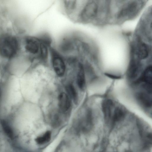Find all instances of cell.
Here are the masks:
<instances>
[{"label": "cell", "instance_id": "6da1fadb", "mask_svg": "<svg viewBox=\"0 0 152 152\" xmlns=\"http://www.w3.org/2000/svg\"><path fill=\"white\" fill-rule=\"evenodd\" d=\"M24 48L31 62H45L50 55L51 40L47 36H28L24 39Z\"/></svg>", "mask_w": 152, "mask_h": 152}, {"label": "cell", "instance_id": "7a4b0ae2", "mask_svg": "<svg viewBox=\"0 0 152 152\" xmlns=\"http://www.w3.org/2000/svg\"><path fill=\"white\" fill-rule=\"evenodd\" d=\"M96 0L88 1L82 3L74 20L83 23H93L106 19L107 9L105 2Z\"/></svg>", "mask_w": 152, "mask_h": 152}, {"label": "cell", "instance_id": "3957f363", "mask_svg": "<svg viewBox=\"0 0 152 152\" xmlns=\"http://www.w3.org/2000/svg\"><path fill=\"white\" fill-rule=\"evenodd\" d=\"M19 45L17 38L8 34L0 36V56L2 57L11 59L16 55Z\"/></svg>", "mask_w": 152, "mask_h": 152}, {"label": "cell", "instance_id": "277c9868", "mask_svg": "<svg viewBox=\"0 0 152 152\" xmlns=\"http://www.w3.org/2000/svg\"><path fill=\"white\" fill-rule=\"evenodd\" d=\"M140 1H131L121 3L122 5L116 14V19L118 21H124L135 16L143 6V3Z\"/></svg>", "mask_w": 152, "mask_h": 152}, {"label": "cell", "instance_id": "5b68a950", "mask_svg": "<svg viewBox=\"0 0 152 152\" xmlns=\"http://www.w3.org/2000/svg\"><path fill=\"white\" fill-rule=\"evenodd\" d=\"M50 56L53 69L59 76H63L66 69V63L64 57L57 50L51 46L50 48Z\"/></svg>", "mask_w": 152, "mask_h": 152}, {"label": "cell", "instance_id": "8992f818", "mask_svg": "<svg viewBox=\"0 0 152 152\" xmlns=\"http://www.w3.org/2000/svg\"><path fill=\"white\" fill-rule=\"evenodd\" d=\"M135 46L133 49V52L138 59L142 60L146 58L149 56L150 48L149 45L138 37Z\"/></svg>", "mask_w": 152, "mask_h": 152}, {"label": "cell", "instance_id": "52a82bcc", "mask_svg": "<svg viewBox=\"0 0 152 152\" xmlns=\"http://www.w3.org/2000/svg\"><path fill=\"white\" fill-rule=\"evenodd\" d=\"M138 82L142 83V86L145 90L149 92L151 91L152 66H148L143 72L138 80Z\"/></svg>", "mask_w": 152, "mask_h": 152}, {"label": "cell", "instance_id": "ba28073f", "mask_svg": "<svg viewBox=\"0 0 152 152\" xmlns=\"http://www.w3.org/2000/svg\"><path fill=\"white\" fill-rule=\"evenodd\" d=\"M77 0H65L63 4L65 12L70 18L74 19L80 7V3Z\"/></svg>", "mask_w": 152, "mask_h": 152}, {"label": "cell", "instance_id": "9c48e42d", "mask_svg": "<svg viewBox=\"0 0 152 152\" xmlns=\"http://www.w3.org/2000/svg\"><path fill=\"white\" fill-rule=\"evenodd\" d=\"M102 107L105 121L107 124H110L115 107L114 104L112 100L107 99L103 102Z\"/></svg>", "mask_w": 152, "mask_h": 152}, {"label": "cell", "instance_id": "30bf717a", "mask_svg": "<svg viewBox=\"0 0 152 152\" xmlns=\"http://www.w3.org/2000/svg\"><path fill=\"white\" fill-rule=\"evenodd\" d=\"M126 113L123 107L120 106L115 107L111 118V127L122 121L125 117Z\"/></svg>", "mask_w": 152, "mask_h": 152}, {"label": "cell", "instance_id": "8fae6325", "mask_svg": "<svg viewBox=\"0 0 152 152\" xmlns=\"http://www.w3.org/2000/svg\"><path fill=\"white\" fill-rule=\"evenodd\" d=\"M70 102L67 95L62 93L58 97V105L60 110L63 112L67 111L70 106Z\"/></svg>", "mask_w": 152, "mask_h": 152}, {"label": "cell", "instance_id": "7c38bea8", "mask_svg": "<svg viewBox=\"0 0 152 152\" xmlns=\"http://www.w3.org/2000/svg\"><path fill=\"white\" fill-rule=\"evenodd\" d=\"M80 61L77 66V83L79 88L83 89L85 85L86 80L84 66L81 61Z\"/></svg>", "mask_w": 152, "mask_h": 152}, {"label": "cell", "instance_id": "4fadbf2b", "mask_svg": "<svg viewBox=\"0 0 152 152\" xmlns=\"http://www.w3.org/2000/svg\"><path fill=\"white\" fill-rule=\"evenodd\" d=\"M140 68L139 62L134 59L131 61L129 67L128 75L129 77L133 78L135 77L138 74Z\"/></svg>", "mask_w": 152, "mask_h": 152}, {"label": "cell", "instance_id": "5bb4252c", "mask_svg": "<svg viewBox=\"0 0 152 152\" xmlns=\"http://www.w3.org/2000/svg\"><path fill=\"white\" fill-rule=\"evenodd\" d=\"M151 93L148 92H141L137 96L139 101L144 106L148 107L151 106V98L150 96Z\"/></svg>", "mask_w": 152, "mask_h": 152}, {"label": "cell", "instance_id": "9a60e30c", "mask_svg": "<svg viewBox=\"0 0 152 152\" xmlns=\"http://www.w3.org/2000/svg\"><path fill=\"white\" fill-rule=\"evenodd\" d=\"M1 123L2 128L6 134L9 137L12 138L13 137V131L8 121L3 118L1 120Z\"/></svg>", "mask_w": 152, "mask_h": 152}, {"label": "cell", "instance_id": "2e32d148", "mask_svg": "<svg viewBox=\"0 0 152 152\" xmlns=\"http://www.w3.org/2000/svg\"><path fill=\"white\" fill-rule=\"evenodd\" d=\"M51 137V132L50 131L46 132L42 135L38 137L35 139V141L37 144L42 145L48 142Z\"/></svg>", "mask_w": 152, "mask_h": 152}, {"label": "cell", "instance_id": "e0dca14e", "mask_svg": "<svg viewBox=\"0 0 152 152\" xmlns=\"http://www.w3.org/2000/svg\"><path fill=\"white\" fill-rule=\"evenodd\" d=\"M66 90L68 94L71 98L75 102L77 101V94L74 86L71 84L68 85L66 87Z\"/></svg>", "mask_w": 152, "mask_h": 152}, {"label": "cell", "instance_id": "ac0fdd59", "mask_svg": "<svg viewBox=\"0 0 152 152\" xmlns=\"http://www.w3.org/2000/svg\"><path fill=\"white\" fill-rule=\"evenodd\" d=\"M106 75L107 76L113 79H118L119 77L118 76H116L109 74H106Z\"/></svg>", "mask_w": 152, "mask_h": 152}]
</instances>
